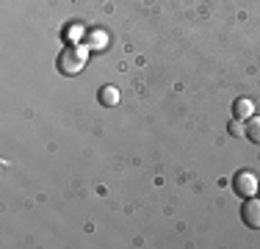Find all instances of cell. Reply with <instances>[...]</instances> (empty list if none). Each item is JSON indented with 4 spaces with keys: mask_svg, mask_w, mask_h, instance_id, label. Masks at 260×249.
<instances>
[{
    "mask_svg": "<svg viewBox=\"0 0 260 249\" xmlns=\"http://www.w3.org/2000/svg\"><path fill=\"white\" fill-rule=\"evenodd\" d=\"M230 133L233 136H244V124H241V119H233L230 122Z\"/></svg>",
    "mask_w": 260,
    "mask_h": 249,
    "instance_id": "cell-8",
    "label": "cell"
},
{
    "mask_svg": "<svg viewBox=\"0 0 260 249\" xmlns=\"http://www.w3.org/2000/svg\"><path fill=\"white\" fill-rule=\"evenodd\" d=\"M105 34L103 30H89V36H86V47H94V50H100V47H105Z\"/></svg>",
    "mask_w": 260,
    "mask_h": 249,
    "instance_id": "cell-7",
    "label": "cell"
},
{
    "mask_svg": "<svg viewBox=\"0 0 260 249\" xmlns=\"http://www.w3.org/2000/svg\"><path fill=\"white\" fill-rule=\"evenodd\" d=\"M97 97H100L103 105H116L119 103V89H116V86H103Z\"/></svg>",
    "mask_w": 260,
    "mask_h": 249,
    "instance_id": "cell-6",
    "label": "cell"
},
{
    "mask_svg": "<svg viewBox=\"0 0 260 249\" xmlns=\"http://www.w3.org/2000/svg\"><path fill=\"white\" fill-rule=\"evenodd\" d=\"M244 136L249 141H255V144H260V116H249V122L244 128Z\"/></svg>",
    "mask_w": 260,
    "mask_h": 249,
    "instance_id": "cell-5",
    "label": "cell"
},
{
    "mask_svg": "<svg viewBox=\"0 0 260 249\" xmlns=\"http://www.w3.org/2000/svg\"><path fill=\"white\" fill-rule=\"evenodd\" d=\"M241 219H244L246 227L260 230V197L257 199L244 197V205H241Z\"/></svg>",
    "mask_w": 260,
    "mask_h": 249,
    "instance_id": "cell-2",
    "label": "cell"
},
{
    "mask_svg": "<svg viewBox=\"0 0 260 249\" xmlns=\"http://www.w3.org/2000/svg\"><path fill=\"white\" fill-rule=\"evenodd\" d=\"M86 58H89V47L86 45H67L58 55V70L64 75H78L86 67Z\"/></svg>",
    "mask_w": 260,
    "mask_h": 249,
    "instance_id": "cell-1",
    "label": "cell"
},
{
    "mask_svg": "<svg viewBox=\"0 0 260 249\" xmlns=\"http://www.w3.org/2000/svg\"><path fill=\"white\" fill-rule=\"evenodd\" d=\"M257 197H260V183H257Z\"/></svg>",
    "mask_w": 260,
    "mask_h": 249,
    "instance_id": "cell-9",
    "label": "cell"
},
{
    "mask_svg": "<svg viewBox=\"0 0 260 249\" xmlns=\"http://www.w3.org/2000/svg\"><path fill=\"white\" fill-rule=\"evenodd\" d=\"M233 189L238 197H255L257 194V177L252 172H238L233 180Z\"/></svg>",
    "mask_w": 260,
    "mask_h": 249,
    "instance_id": "cell-3",
    "label": "cell"
},
{
    "mask_svg": "<svg viewBox=\"0 0 260 249\" xmlns=\"http://www.w3.org/2000/svg\"><path fill=\"white\" fill-rule=\"evenodd\" d=\"M252 111H255V103H252L249 97H238L233 103V116H235V119H249Z\"/></svg>",
    "mask_w": 260,
    "mask_h": 249,
    "instance_id": "cell-4",
    "label": "cell"
}]
</instances>
